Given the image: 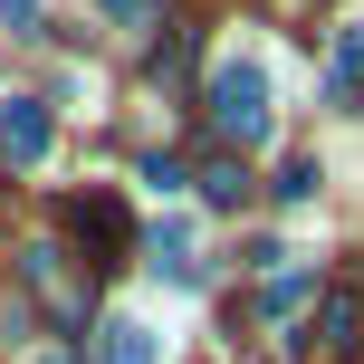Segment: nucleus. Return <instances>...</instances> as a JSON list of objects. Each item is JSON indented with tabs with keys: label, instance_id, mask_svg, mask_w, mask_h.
Segmentation results:
<instances>
[{
	"label": "nucleus",
	"instance_id": "6e6552de",
	"mask_svg": "<svg viewBox=\"0 0 364 364\" xmlns=\"http://www.w3.org/2000/svg\"><path fill=\"white\" fill-rule=\"evenodd\" d=\"M134 182H144L154 201H182V182H192V173H182L173 154H144V164H134Z\"/></svg>",
	"mask_w": 364,
	"mask_h": 364
},
{
	"label": "nucleus",
	"instance_id": "39448f33",
	"mask_svg": "<svg viewBox=\"0 0 364 364\" xmlns=\"http://www.w3.org/2000/svg\"><path fill=\"white\" fill-rule=\"evenodd\" d=\"M307 336H316L326 355H346L355 336H364V297H355V288H326V297H316V326H307Z\"/></svg>",
	"mask_w": 364,
	"mask_h": 364
},
{
	"label": "nucleus",
	"instance_id": "9d476101",
	"mask_svg": "<svg viewBox=\"0 0 364 364\" xmlns=\"http://www.w3.org/2000/svg\"><path fill=\"white\" fill-rule=\"evenodd\" d=\"M96 10H106L115 29H154V19H164V0H96Z\"/></svg>",
	"mask_w": 364,
	"mask_h": 364
},
{
	"label": "nucleus",
	"instance_id": "f03ea898",
	"mask_svg": "<svg viewBox=\"0 0 364 364\" xmlns=\"http://www.w3.org/2000/svg\"><path fill=\"white\" fill-rule=\"evenodd\" d=\"M48 144H58L48 106H38V96H0V154H10L19 173H38V164H48Z\"/></svg>",
	"mask_w": 364,
	"mask_h": 364
},
{
	"label": "nucleus",
	"instance_id": "20e7f679",
	"mask_svg": "<svg viewBox=\"0 0 364 364\" xmlns=\"http://www.w3.org/2000/svg\"><path fill=\"white\" fill-rule=\"evenodd\" d=\"M96 364H164V326H154V316H106V326H96Z\"/></svg>",
	"mask_w": 364,
	"mask_h": 364
},
{
	"label": "nucleus",
	"instance_id": "7ed1b4c3",
	"mask_svg": "<svg viewBox=\"0 0 364 364\" xmlns=\"http://www.w3.org/2000/svg\"><path fill=\"white\" fill-rule=\"evenodd\" d=\"M68 230L87 240L96 259H125V201H115L106 182H96V192H77V201H68Z\"/></svg>",
	"mask_w": 364,
	"mask_h": 364
},
{
	"label": "nucleus",
	"instance_id": "1a4fd4ad",
	"mask_svg": "<svg viewBox=\"0 0 364 364\" xmlns=\"http://www.w3.org/2000/svg\"><path fill=\"white\" fill-rule=\"evenodd\" d=\"M307 288H316L307 269H278L269 288H259V307H269V316H297V297H307Z\"/></svg>",
	"mask_w": 364,
	"mask_h": 364
},
{
	"label": "nucleus",
	"instance_id": "f257e3e1",
	"mask_svg": "<svg viewBox=\"0 0 364 364\" xmlns=\"http://www.w3.org/2000/svg\"><path fill=\"white\" fill-rule=\"evenodd\" d=\"M201 106H211L220 144L259 154V144H269V125H278V87H269V58H259V48H220V58H211V87H201Z\"/></svg>",
	"mask_w": 364,
	"mask_h": 364
},
{
	"label": "nucleus",
	"instance_id": "423d86ee",
	"mask_svg": "<svg viewBox=\"0 0 364 364\" xmlns=\"http://www.w3.org/2000/svg\"><path fill=\"white\" fill-rule=\"evenodd\" d=\"M19 278H29L38 297H58V316H77V288H68V259H58L48 240H29V250H19Z\"/></svg>",
	"mask_w": 364,
	"mask_h": 364
},
{
	"label": "nucleus",
	"instance_id": "9b49d317",
	"mask_svg": "<svg viewBox=\"0 0 364 364\" xmlns=\"http://www.w3.org/2000/svg\"><path fill=\"white\" fill-rule=\"evenodd\" d=\"M316 182H326L316 164H288V173H278V201H316Z\"/></svg>",
	"mask_w": 364,
	"mask_h": 364
},
{
	"label": "nucleus",
	"instance_id": "0eeeda50",
	"mask_svg": "<svg viewBox=\"0 0 364 364\" xmlns=\"http://www.w3.org/2000/svg\"><path fill=\"white\" fill-rule=\"evenodd\" d=\"M326 77H336V87H355V77H364V10L336 29V68H326Z\"/></svg>",
	"mask_w": 364,
	"mask_h": 364
},
{
	"label": "nucleus",
	"instance_id": "f8f14e48",
	"mask_svg": "<svg viewBox=\"0 0 364 364\" xmlns=\"http://www.w3.org/2000/svg\"><path fill=\"white\" fill-rule=\"evenodd\" d=\"M201 192H211V201H240L250 182H240V164H211V173H201Z\"/></svg>",
	"mask_w": 364,
	"mask_h": 364
},
{
	"label": "nucleus",
	"instance_id": "ddd939ff",
	"mask_svg": "<svg viewBox=\"0 0 364 364\" xmlns=\"http://www.w3.org/2000/svg\"><path fill=\"white\" fill-rule=\"evenodd\" d=\"M0 29H38V0H0Z\"/></svg>",
	"mask_w": 364,
	"mask_h": 364
},
{
	"label": "nucleus",
	"instance_id": "4468645a",
	"mask_svg": "<svg viewBox=\"0 0 364 364\" xmlns=\"http://www.w3.org/2000/svg\"><path fill=\"white\" fill-rule=\"evenodd\" d=\"M48 364H68V355H48Z\"/></svg>",
	"mask_w": 364,
	"mask_h": 364
}]
</instances>
